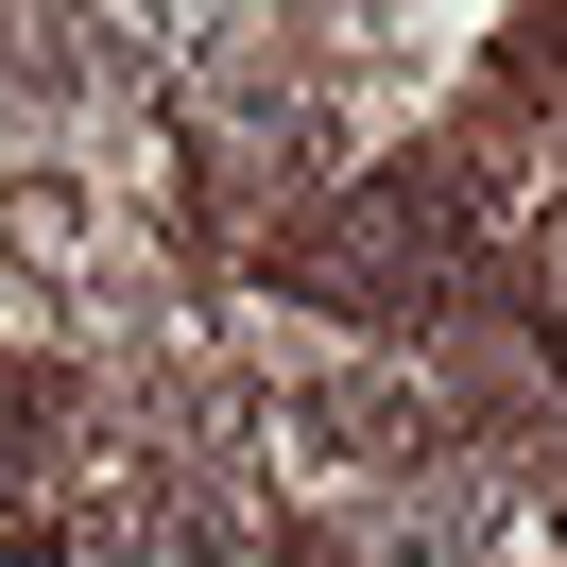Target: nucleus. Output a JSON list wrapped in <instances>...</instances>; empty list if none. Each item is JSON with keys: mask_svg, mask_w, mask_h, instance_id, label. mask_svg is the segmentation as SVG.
Wrapping results in <instances>:
<instances>
[{"mask_svg": "<svg viewBox=\"0 0 567 567\" xmlns=\"http://www.w3.org/2000/svg\"><path fill=\"white\" fill-rule=\"evenodd\" d=\"M35 430H52V379H35V361H0V482H35Z\"/></svg>", "mask_w": 567, "mask_h": 567, "instance_id": "f257e3e1", "label": "nucleus"}]
</instances>
